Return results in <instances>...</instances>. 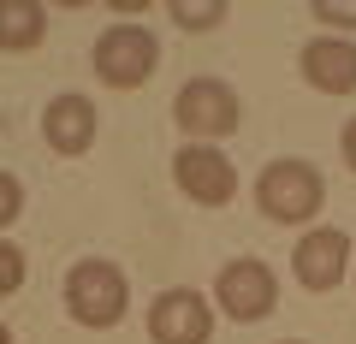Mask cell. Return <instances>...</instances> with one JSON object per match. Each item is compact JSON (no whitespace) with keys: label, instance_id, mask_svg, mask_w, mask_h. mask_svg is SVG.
Segmentation results:
<instances>
[{"label":"cell","instance_id":"obj_1","mask_svg":"<svg viewBox=\"0 0 356 344\" xmlns=\"http://www.w3.org/2000/svg\"><path fill=\"white\" fill-rule=\"evenodd\" d=\"M327 208V179H321V166L303 161V154H280V161L261 166V179H255V214L273 220V226H309L321 220Z\"/></svg>","mask_w":356,"mask_h":344},{"label":"cell","instance_id":"obj_2","mask_svg":"<svg viewBox=\"0 0 356 344\" xmlns=\"http://www.w3.org/2000/svg\"><path fill=\"white\" fill-rule=\"evenodd\" d=\"M60 297H65V315H72L77 327L107 332V327H119L125 309H131V279H125L119 261H107V255H83V261L65 268Z\"/></svg>","mask_w":356,"mask_h":344},{"label":"cell","instance_id":"obj_3","mask_svg":"<svg viewBox=\"0 0 356 344\" xmlns=\"http://www.w3.org/2000/svg\"><path fill=\"white\" fill-rule=\"evenodd\" d=\"M154 65H161V42H154L149 24H131V18L107 24L95 36V48H89V72L102 77L107 90H125V95L149 83Z\"/></svg>","mask_w":356,"mask_h":344},{"label":"cell","instance_id":"obj_4","mask_svg":"<svg viewBox=\"0 0 356 344\" xmlns=\"http://www.w3.org/2000/svg\"><path fill=\"white\" fill-rule=\"evenodd\" d=\"M238 119H243V101H238V90H232L226 77H214V72H196L191 83H178V95H172V125L184 131L191 142H226L232 131H238Z\"/></svg>","mask_w":356,"mask_h":344},{"label":"cell","instance_id":"obj_5","mask_svg":"<svg viewBox=\"0 0 356 344\" xmlns=\"http://www.w3.org/2000/svg\"><path fill=\"white\" fill-rule=\"evenodd\" d=\"M280 309V279L261 255H232L226 268L214 273V315L238 320V327H255Z\"/></svg>","mask_w":356,"mask_h":344},{"label":"cell","instance_id":"obj_6","mask_svg":"<svg viewBox=\"0 0 356 344\" xmlns=\"http://www.w3.org/2000/svg\"><path fill=\"white\" fill-rule=\"evenodd\" d=\"M214 297H202L196 285H166L149 309H143V327L149 344H208L214 338Z\"/></svg>","mask_w":356,"mask_h":344},{"label":"cell","instance_id":"obj_7","mask_svg":"<svg viewBox=\"0 0 356 344\" xmlns=\"http://www.w3.org/2000/svg\"><path fill=\"white\" fill-rule=\"evenodd\" d=\"M172 184L196 208H232V196H238V166L214 142H184L172 154Z\"/></svg>","mask_w":356,"mask_h":344},{"label":"cell","instance_id":"obj_8","mask_svg":"<svg viewBox=\"0 0 356 344\" xmlns=\"http://www.w3.org/2000/svg\"><path fill=\"white\" fill-rule=\"evenodd\" d=\"M350 261H356V243H350V231H344V226H309L303 238H297V249H291L297 285L315 291V297L339 291V285L350 279Z\"/></svg>","mask_w":356,"mask_h":344},{"label":"cell","instance_id":"obj_9","mask_svg":"<svg viewBox=\"0 0 356 344\" xmlns=\"http://www.w3.org/2000/svg\"><path fill=\"white\" fill-rule=\"evenodd\" d=\"M95 137H102V113H95L89 95L60 90L48 107H42V142H48L60 161H83V154L95 149Z\"/></svg>","mask_w":356,"mask_h":344},{"label":"cell","instance_id":"obj_10","mask_svg":"<svg viewBox=\"0 0 356 344\" xmlns=\"http://www.w3.org/2000/svg\"><path fill=\"white\" fill-rule=\"evenodd\" d=\"M297 72L321 95H356V42L350 36H309L297 48Z\"/></svg>","mask_w":356,"mask_h":344},{"label":"cell","instance_id":"obj_11","mask_svg":"<svg viewBox=\"0 0 356 344\" xmlns=\"http://www.w3.org/2000/svg\"><path fill=\"white\" fill-rule=\"evenodd\" d=\"M42 42H48V6L0 0V54H36Z\"/></svg>","mask_w":356,"mask_h":344},{"label":"cell","instance_id":"obj_12","mask_svg":"<svg viewBox=\"0 0 356 344\" xmlns=\"http://www.w3.org/2000/svg\"><path fill=\"white\" fill-rule=\"evenodd\" d=\"M166 13H172L178 30H214L226 24V0H172Z\"/></svg>","mask_w":356,"mask_h":344},{"label":"cell","instance_id":"obj_13","mask_svg":"<svg viewBox=\"0 0 356 344\" xmlns=\"http://www.w3.org/2000/svg\"><path fill=\"white\" fill-rule=\"evenodd\" d=\"M18 220H24V179L0 166V238H6V226H18Z\"/></svg>","mask_w":356,"mask_h":344},{"label":"cell","instance_id":"obj_14","mask_svg":"<svg viewBox=\"0 0 356 344\" xmlns=\"http://www.w3.org/2000/svg\"><path fill=\"white\" fill-rule=\"evenodd\" d=\"M24 273H30V261H24V249H18L13 238H0V297H13L18 285H24Z\"/></svg>","mask_w":356,"mask_h":344},{"label":"cell","instance_id":"obj_15","mask_svg":"<svg viewBox=\"0 0 356 344\" xmlns=\"http://www.w3.org/2000/svg\"><path fill=\"white\" fill-rule=\"evenodd\" d=\"M309 18H315V24H339V30H356V0H315V6H309Z\"/></svg>","mask_w":356,"mask_h":344},{"label":"cell","instance_id":"obj_16","mask_svg":"<svg viewBox=\"0 0 356 344\" xmlns=\"http://www.w3.org/2000/svg\"><path fill=\"white\" fill-rule=\"evenodd\" d=\"M339 154H344V166L356 172V113L344 119V131H339Z\"/></svg>","mask_w":356,"mask_h":344},{"label":"cell","instance_id":"obj_17","mask_svg":"<svg viewBox=\"0 0 356 344\" xmlns=\"http://www.w3.org/2000/svg\"><path fill=\"white\" fill-rule=\"evenodd\" d=\"M0 344H13V327H6V320H0Z\"/></svg>","mask_w":356,"mask_h":344},{"label":"cell","instance_id":"obj_18","mask_svg":"<svg viewBox=\"0 0 356 344\" xmlns=\"http://www.w3.org/2000/svg\"><path fill=\"white\" fill-rule=\"evenodd\" d=\"M280 344H303V338H280Z\"/></svg>","mask_w":356,"mask_h":344},{"label":"cell","instance_id":"obj_19","mask_svg":"<svg viewBox=\"0 0 356 344\" xmlns=\"http://www.w3.org/2000/svg\"><path fill=\"white\" fill-rule=\"evenodd\" d=\"M350 285H356V261H350Z\"/></svg>","mask_w":356,"mask_h":344}]
</instances>
